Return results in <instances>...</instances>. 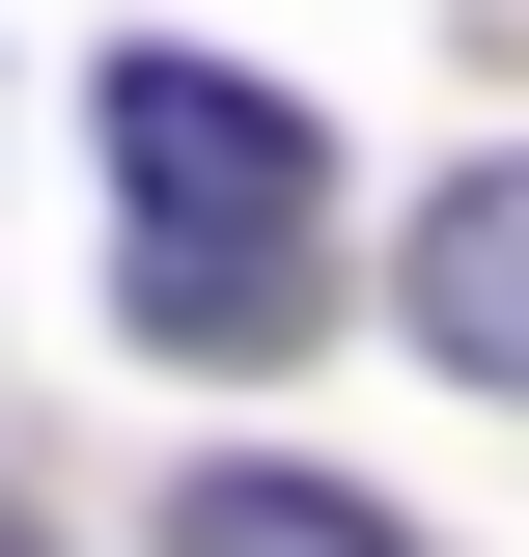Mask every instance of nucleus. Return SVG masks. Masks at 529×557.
I'll return each instance as SVG.
<instances>
[{
	"mask_svg": "<svg viewBox=\"0 0 529 557\" xmlns=\"http://www.w3.org/2000/svg\"><path fill=\"white\" fill-rule=\"evenodd\" d=\"M84 112H112V196H139V223H307V196H334V139L279 112L251 57H112Z\"/></svg>",
	"mask_w": 529,
	"mask_h": 557,
	"instance_id": "1",
	"label": "nucleus"
},
{
	"mask_svg": "<svg viewBox=\"0 0 529 557\" xmlns=\"http://www.w3.org/2000/svg\"><path fill=\"white\" fill-rule=\"evenodd\" d=\"M0 557H57V530H28V502H0Z\"/></svg>",
	"mask_w": 529,
	"mask_h": 557,
	"instance_id": "5",
	"label": "nucleus"
},
{
	"mask_svg": "<svg viewBox=\"0 0 529 557\" xmlns=\"http://www.w3.org/2000/svg\"><path fill=\"white\" fill-rule=\"evenodd\" d=\"M307 335V223H139V362H279Z\"/></svg>",
	"mask_w": 529,
	"mask_h": 557,
	"instance_id": "2",
	"label": "nucleus"
},
{
	"mask_svg": "<svg viewBox=\"0 0 529 557\" xmlns=\"http://www.w3.org/2000/svg\"><path fill=\"white\" fill-rule=\"evenodd\" d=\"M418 362L529 391V168H446V196H418Z\"/></svg>",
	"mask_w": 529,
	"mask_h": 557,
	"instance_id": "3",
	"label": "nucleus"
},
{
	"mask_svg": "<svg viewBox=\"0 0 529 557\" xmlns=\"http://www.w3.org/2000/svg\"><path fill=\"white\" fill-rule=\"evenodd\" d=\"M168 557H418V530H391L362 474H196V502H168Z\"/></svg>",
	"mask_w": 529,
	"mask_h": 557,
	"instance_id": "4",
	"label": "nucleus"
}]
</instances>
